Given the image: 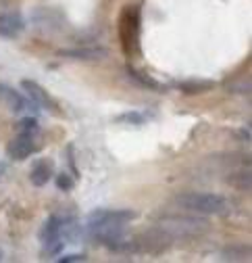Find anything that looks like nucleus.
<instances>
[{
  "mask_svg": "<svg viewBox=\"0 0 252 263\" xmlns=\"http://www.w3.org/2000/svg\"><path fill=\"white\" fill-rule=\"evenodd\" d=\"M175 205L183 211L198 215H227L232 213V203L223 194L213 192H183L175 196Z\"/></svg>",
  "mask_w": 252,
  "mask_h": 263,
  "instance_id": "nucleus-1",
  "label": "nucleus"
},
{
  "mask_svg": "<svg viewBox=\"0 0 252 263\" xmlns=\"http://www.w3.org/2000/svg\"><path fill=\"white\" fill-rule=\"evenodd\" d=\"M156 228L163 230V232L169 236V238H175V240H185V238H200L208 232V219L204 217H198L196 215H165L156 221Z\"/></svg>",
  "mask_w": 252,
  "mask_h": 263,
  "instance_id": "nucleus-2",
  "label": "nucleus"
},
{
  "mask_svg": "<svg viewBox=\"0 0 252 263\" xmlns=\"http://www.w3.org/2000/svg\"><path fill=\"white\" fill-rule=\"evenodd\" d=\"M62 226H65V219H62L60 215H50L42 230H40V242L46 251V255H56L60 253L62 249Z\"/></svg>",
  "mask_w": 252,
  "mask_h": 263,
  "instance_id": "nucleus-3",
  "label": "nucleus"
},
{
  "mask_svg": "<svg viewBox=\"0 0 252 263\" xmlns=\"http://www.w3.org/2000/svg\"><path fill=\"white\" fill-rule=\"evenodd\" d=\"M138 217L136 211L132 209H96L88 215V223L86 226H94V223H130Z\"/></svg>",
  "mask_w": 252,
  "mask_h": 263,
  "instance_id": "nucleus-4",
  "label": "nucleus"
},
{
  "mask_svg": "<svg viewBox=\"0 0 252 263\" xmlns=\"http://www.w3.org/2000/svg\"><path fill=\"white\" fill-rule=\"evenodd\" d=\"M0 98H3V103L9 107L11 113H23V111L38 113L40 111V107L34 101H27L21 92H17L15 88H11L7 84H0Z\"/></svg>",
  "mask_w": 252,
  "mask_h": 263,
  "instance_id": "nucleus-5",
  "label": "nucleus"
},
{
  "mask_svg": "<svg viewBox=\"0 0 252 263\" xmlns=\"http://www.w3.org/2000/svg\"><path fill=\"white\" fill-rule=\"evenodd\" d=\"M34 153H38L36 136L19 134V136H15V138L7 144V155H9L13 161H25V159H29Z\"/></svg>",
  "mask_w": 252,
  "mask_h": 263,
  "instance_id": "nucleus-6",
  "label": "nucleus"
},
{
  "mask_svg": "<svg viewBox=\"0 0 252 263\" xmlns=\"http://www.w3.org/2000/svg\"><path fill=\"white\" fill-rule=\"evenodd\" d=\"M21 88L27 92L29 101H34L40 109H48V111H56V103L48 96V92L34 80H23L21 82Z\"/></svg>",
  "mask_w": 252,
  "mask_h": 263,
  "instance_id": "nucleus-7",
  "label": "nucleus"
},
{
  "mask_svg": "<svg viewBox=\"0 0 252 263\" xmlns=\"http://www.w3.org/2000/svg\"><path fill=\"white\" fill-rule=\"evenodd\" d=\"M25 29V19L19 13H3L0 15V36L15 38Z\"/></svg>",
  "mask_w": 252,
  "mask_h": 263,
  "instance_id": "nucleus-8",
  "label": "nucleus"
},
{
  "mask_svg": "<svg viewBox=\"0 0 252 263\" xmlns=\"http://www.w3.org/2000/svg\"><path fill=\"white\" fill-rule=\"evenodd\" d=\"M58 54L67 59H77V61H98L107 57V50L98 46H83V48H65Z\"/></svg>",
  "mask_w": 252,
  "mask_h": 263,
  "instance_id": "nucleus-9",
  "label": "nucleus"
},
{
  "mask_svg": "<svg viewBox=\"0 0 252 263\" xmlns=\"http://www.w3.org/2000/svg\"><path fill=\"white\" fill-rule=\"evenodd\" d=\"M50 178H52V163L50 161H44V159L42 161H36L34 167H31V172H29L31 184L42 188V186H46L50 182Z\"/></svg>",
  "mask_w": 252,
  "mask_h": 263,
  "instance_id": "nucleus-10",
  "label": "nucleus"
},
{
  "mask_svg": "<svg viewBox=\"0 0 252 263\" xmlns=\"http://www.w3.org/2000/svg\"><path fill=\"white\" fill-rule=\"evenodd\" d=\"M223 261H248L250 259V247H227L221 253Z\"/></svg>",
  "mask_w": 252,
  "mask_h": 263,
  "instance_id": "nucleus-11",
  "label": "nucleus"
},
{
  "mask_svg": "<svg viewBox=\"0 0 252 263\" xmlns=\"http://www.w3.org/2000/svg\"><path fill=\"white\" fill-rule=\"evenodd\" d=\"M215 84L213 82H206V80H200V82H181L179 84V90L185 92V94H200V92H206L211 90Z\"/></svg>",
  "mask_w": 252,
  "mask_h": 263,
  "instance_id": "nucleus-12",
  "label": "nucleus"
},
{
  "mask_svg": "<svg viewBox=\"0 0 252 263\" xmlns=\"http://www.w3.org/2000/svg\"><path fill=\"white\" fill-rule=\"evenodd\" d=\"M115 123H123V125H144L146 117L140 111H125L121 115L115 117Z\"/></svg>",
  "mask_w": 252,
  "mask_h": 263,
  "instance_id": "nucleus-13",
  "label": "nucleus"
},
{
  "mask_svg": "<svg viewBox=\"0 0 252 263\" xmlns=\"http://www.w3.org/2000/svg\"><path fill=\"white\" fill-rule=\"evenodd\" d=\"M17 129H19V134H25V136H38V132H40V123L36 117H23L19 123H17Z\"/></svg>",
  "mask_w": 252,
  "mask_h": 263,
  "instance_id": "nucleus-14",
  "label": "nucleus"
},
{
  "mask_svg": "<svg viewBox=\"0 0 252 263\" xmlns=\"http://www.w3.org/2000/svg\"><path fill=\"white\" fill-rule=\"evenodd\" d=\"M128 76H130L132 80H136L140 86H146V88H152V90H161V88H163L156 80H152V78H148V76H144V73H140V71H136V69H132V67H128Z\"/></svg>",
  "mask_w": 252,
  "mask_h": 263,
  "instance_id": "nucleus-15",
  "label": "nucleus"
},
{
  "mask_svg": "<svg viewBox=\"0 0 252 263\" xmlns=\"http://www.w3.org/2000/svg\"><path fill=\"white\" fill-rule=\"evenodd\" d=\"M229 182H232L234 186H238L240 190L246 192V190H250V172H246V170H244V172H238L236 178H229Z\"/></svg>",
  "mask_w": 252,
  "mask_h": 263,
  "instance_id": "nucleus-16",
  "label": "nucleus"
},
{
  "mask_svg": "<svg viewBox=\"0 0 252 263\" xmlns=\"http://www.w3.org/2000/svg\"><path fill=\"white\" fill-rule=\"evenodd\" d=\"M73 186H75V180H73L69 174H58V176H56V188H58V190H65V192H67V190H71Z\"/></svg>",
  "mask_w": 252,
  "mask_h": 263,
  "instance_id": "nucleus-17",
  "label": "nucleus"
},
{
  "mask_svg": "<svg viewBox=\"0 0 252 263\" xmlns=\"http://www.w3.org/2000/svg\"><path fill=\"white\" fill-rule=\"evenodd\" d=\"M58 263H73V261H86V255L83 253H69V255H60L56 259Z\"/></svg>",
  "mask_w": 252,
  "mask_h": 263,
  "instance_id": "nucleus-18",
  "label": "nucleus"
},
{
  "mask_svg": "<svg viewBox=\"0 0 252 263\" xmlns=\"http://www.w3.org/2000/svg\"><path fill=\"white\" fill-rule=\"evenodd\" d=\"M5 172H7V163H0V178L5 176Z\"/></svg>",
  "mask_w": 252,
  "mask_h": 263,
  "instance_id": "nucleus-19",
  "label": "nucleus"
},
{
  "mask_svg": "<svg viewBox=\"0 0 252 263\" xmlns=\"http://www.w3.org/2000/svg\"><path fill=\"white\" fill-rule=\"evenodd\" d=\"M0 261H3V251H0Z\"/></svg>",
  "mask_w": 252,
  "mask_h": 263,
  "instance_id": "nucleus-20",
  "label": "nucleus"
}]
</instances>
